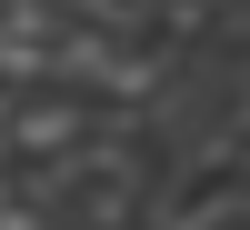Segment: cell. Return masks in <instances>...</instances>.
<instances>
[{
  "instance_id": "cell-1",
  "label": "cell",
  "mask_w": 250,
  "mask_h": 230,
  "mask_svg": "<svg viewBox=\"0 0 250 230\" xmlns=\"http://www.w3.org/2000/svg\"><path fill=\"white\" fill-rule=\"evenodd\" d=\"M90 130V100H70V90H20L10 100V160H50V150H70V140Z\"/></svg>"
}]
</instances>
